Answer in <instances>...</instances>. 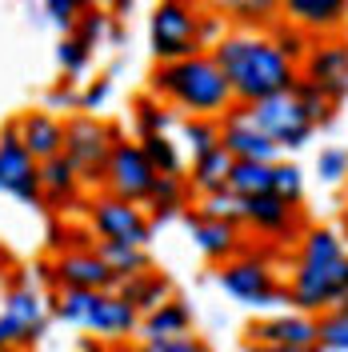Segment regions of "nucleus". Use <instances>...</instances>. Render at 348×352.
Returning a JSON list of instances; mask_svg holds the SVG:
<instances>
[{
  "mask_svg": "<svg viewBox=\"0 0 348 352\" xmlns=\"http://www.w3.org/2000/svg\"><path fill=\"white\" fill-rule=\"evenodd\" d=\"M44 112H52V116H61V112L76 116V112H80V88L72 85V80L48 85V92H44Z\"/></svg>",
  "mask_w": 348,
  "mask_h": 352,
  "instance_id": "obj_39",
  "label": "nucleus"
},
{
  "mask_svg": "<svg viewBox=\"0 0 348 352\" xmlns=\"http://www.w3.org/2000/svg\"><path fill=\"white\" fill-rule=\"evenodd\" d=\"M184 224H188V236H193V248L204 256L208 264H228L237 261L240 252L248 248L244 241V228L232 224V220H213V217H200L196 208L184 212Z\"/></svg>",
  "mask_w": 348,
  "mask_h": 352,
  "instance_id": "obj_18",
  "label": "nucleus"
},
{
  "mask_svg": "<svg viewBox=\"0 0 348 352\" xmlns=\"http://www.w3.org/2000/svg\"><path fill=\"white\" fill-rule=\"evenodd\" d=\"M248 120L284 153H301L308 140L316 136V124L308 120V112L301 109V100L292 92H281V96H268V100H257L248 104Z\"/></svg>",
  "mask_w": 348,
  "mask_h": 352,
  "instance_id": "obj_10",
  "label": "nucleus"
},
{
  "mask_svg": "<svg viewBox=\"0 0 348 352\" xmlns=\"http://www.w3.org/2000/svg\"><path fill=\"white\" fill-rule=\"evenodd\" d=\"M196 324V312L184 296H168L160 308H153L149 316H140L136 329V344H153V340H168V336H188Z\"/></svg>",
  "mask_w": 348,
  "mask_h": 352,
  "instance_id": "obj_22",
  "label": "nucleus"
},
{
  "mask_svg": "<svg viewBox=\"0 0 348 352\" xmlns=\"http://www.w3.org/2000/svg\"><path fill=\"white\" fill-rule=\"evenodd\" d=\"M292 96L301 100V109L308 112V120H312L316 129L332 124V112H336V109H332V104L325 100V92H320L316 85H308V80H301V76H296V85H292Z\"/></svg>",
  "mask_w": 348,
  "mask_h": 352,
  "instance_id": "obj_37",
  "label": "nucleus"
},
{
  "mask_svg": "<svg viewBox=\"0 0 348 352\" xmlns=\"http://www.w3.org/2000/svg\"><path fill=\"white\" fill-rule=\"evenodd\" d=\"M340 308H348V292H345V300H340Z\"/></svg>",
  "mask_w": 348,
  "mask_h": 352,
  "instance_id": "obj_47",
  "label": "nucleus"
},
{
  "mask_svg": "<svg viewBox=\"0 0 348 352\" xmlns=\"http://www.w3.org/2000/svg\"><path fill=\"white\" fill-rule=\"evenodd\" d=\"M200 217H213V220H232L240 224V197H232L228 188L224 192H213V197H200Z\"/></svg>",
  "mask_w": 348,
  "mask_h": 352,
  "instance_id": "obj_42",
  "label": "nucleus"
},
{
  "mask_svg": "<svg viewBox=\"0 0 348 352\" xmlns=\"http://www.w3.org/2000/svg\"><path fill=\"white\" fill-rule=\"evenodd\" d=\"M96 256L112 268V276H116V280H129V276H136V272H149V268H153L149 248H129V244L96 241Z\"/></svg>",
  "mask_w": 348,
  "mask_h": 352,
  "instance_id": "obj_28",
  "label": "nucleus"
},
{
  "mask_svg": "<svg viewBox=\"0 0 348 352\" xmlns=\"http://www.w3.org/2000/svg\"><path fill=\"white\" fill-rule=\"evenodd\" d=\"M140 352H213L200 336H168V340H153V344H140Z\"/></svg>",
  "mask_w": 348,
  "mask_h": 352,
  "instance_id": "obj_44",
  "label": "nucleus"
},
{
  "mask_svg": "<svg viewBox=\"0 0 348 352\" xmlns=\"http://www.w3.org/2000/svg\"><path fill=\"white\" fill-rule=\"evenodd\" d=\"M12 129L21 136V144L32 153V160H52L65 156V116H52L44 109H28L12 120Z\"/></svg>",
  "mask_w": 348,
  "mask_h": 352,
  "instance_id": "obj_20",
  "label": "nucleus"
},
{
  "mask_svg": "<svg viewBox=\"0 0 348 352\" xmlns=\"http://www.w3.org/2000/svg\"><path fill=\"white\" fill-rule=\"evenodd\" d=\"M153 188H156V168L149 164L144 148L136 140H120L112 148V160H109V173H105V188L100 192L144 208L149 197H153Z\"/></svg>",
  "mask_w": 348,
  "mask_h": 352,
  "instance_id": "obj_12",
  "label": "nucleus"
},
{
  "mask_svg": "<svg viewBox=\"0 0 348 352\" xmlns=\"http://www.w3.org/2000/svg\"><path fill=\"white\" fill-rule=\"evenodd\" d=\"M149 164L156 168V176H184V148L176 144V136H149V140H136Z\"/></svg>",
  "mask_w": 348,
  "mask_h": 352,
  "instance_id": "obj_31",
  "label": "nucleus"
},
{
  "mask_svg": "<svg viewBox=\"0 0 348 352\" xmlns=\"http://www.w3.org/2000/svg\"><path fill=\"white\" fill-rule=\"evenodd\" d=\"M41 12H44V21L52 24V28H61V36H72V28H76V21H80L85 4H80V0H48Z\"/></svg>",
  "mask_w": 348,
  "mask_h": 352,
  "instance_id": "obj_40",
  "label": "nucleus"
},
{
  "mask_svg": "<svg viewBox=\"0 0 348 352\" xmlns=\"http://www.w3.org/2000/svg\"><path fill=\"white\" fill-rule=\"evenodd\" d=\"M188 180L184 176H156V188L149 204H144V212L153 217V224H164L168 217H184L188 212Z\"/></svg>",
  "mask_w": 348,
  "mask_h": 352,
  "instance_id": "obj_25",
  "label": "nucleus"
},
{
  "mask_svg": "<svg viewBox=\"0 0 348 352\" xmlns=\"http://www.w3.org/2000/svg\"><path fill=\"white\" fill-rule=\"evenodd\" d=\"M224 16L232 28L240 32H272L276 24H281V4H272V0H261V4H252V0H244V4H224Z\"/></svg>",
  "mask_w": 348,
  "mask_h": 352,
  "instance_id": "obj_27",
  "label": "nucleus"
},
{
  "mask_svg": "<svg viewBox=\"0 0 348 352\" xmlns=\"http://www.w3.org/2000/svg\"><path fill=\"white\" fill-rule=\"evenodd\" d=\"M228 192L240 200L272 192V164H252V160H232L228 173Z\"/></svg>",
  "mask_w": 348,
  "mask_h": 352,
  "instance_id": "obj_29",
  "label": "nucleus"
},
{
  "mask_svg": "<svg viewBox=\"0 0 348 352\" xmlns=\"http://www.w3.org/2000/svg\"><path fill=\"white\" fill-rule=\"evenodd\" d=\"M312 352H348V308H328L316 316V349Z\"/></svg>",
  "mask_w": 348,
  "mask_h": 352,
  "instance_id": "obj_32",
  "label": "nucleus"
},
{
  "mask_svg": "<svg viewBox=\"0 0 348 352\" xmlns=\"http://www.w3.org/2000/svg\"><path fill=\"white\" fill-rule=\"evenodd\" d=\"M240 228L257 232L268 244H296L308 224L301 220V208L296 204H284L281 197L264 192V197L240 200Z\"/></svg>",
  "mask_w": 348,
  "mask_h": 352,
  "instance_id": "obj_14",
  "label": "nucleus"
},
{
  "mask_svg": "<svg viewBox=\"0 0 348 352\" xmlns=\"http://www.w3.org/2000/svg\"><path fill=\"white\" fill-rule=\"evenodd\" d=\"M80 352H140V344L136 340H92V336H85Z\"/></svg>",
  "mask_w": 348,
  "mask_h": 352,
  "instance_id": "obj_45",
  "label": "nucleus"
},
{
  "mask_svg": "<svg viewBox=\"0 0 348 352\" xmlns=\"http://www.w3.org/2000/svg\"><path fill=\"white\" fill-rule=\"evenodd\" d=\"M149 92L160 104H168L180 120H188V116L220 120L224 112L237 104L224 72L217 68V60L208 52L176 60V65H156L153 76H149Z\"/></svg>",
  "mask_w": 348,
  "mask_h": 352,
  "instance_id": "obj_2",
  "label": "nucleus"
},
{
  "mask_svg": "<svg viewBox=\"0 0 348 352\" xmlns=\"http://www.w3.org/2000/svg\"><path fill=\"white\" fill-rule=\"evenodd\" d=\"M116 292H120V300H124L136 316H149V312H153V308H160L168 296H176L173 280H168V272H164V268L136 272V276H129V280H120V285H116Z\"/></svg>",
  "mask_w": 348,
  "mask_h": 352,
  "instance_id": "obj_23",
  "label": "nucleus"
},
{
  "mask_svg": "<svg viewBox=\"0 0 348 352\" xmlns=\"http://www.w3.org/2000/svg\"><path fill=\"white\" fill-rule=\"evenodd\" d=\"M208 56L224 72V80L232 88V100L244 104V109L257 104V100H268V96L292 92L296 76H301L296 65L281 56V48L272 44L268 32H240V28H232Z\"/></svg>",
  "mask_w": 348,
  "mask_h": 352,
  "instance_id": "obj_1",
  "label": "nucleus"
},
{
  "mask_svg": "<svg viewBox=\"0 0 348 352\" xmlns=\"http://www.w3.org/2000/svg\"><path fill=\"white\" fill-rule=\"evenodd\" d=\"M288 305L296 312H308V316H320L328 308H336L348 292V256H336V261H292V272H288Z\"/></svg>",
  "mask_w": 348,
  "mask_h": 352,
  "instance_id": "obj_8",
  "label": "nucleus"
},
{
  "mask_svg": "<svg viewBox=\"0 0 348 352\" xmlns=\"http://www.w3.org/2000/svg\"><path fill=\"white\" fill-rule=\"evenodd\" d=\"M180 124L168 104H160L153 92L136 96L132 100V129H136V140H149V136H173V129Z\"/></svg>",
  "mask_w": 348,
  "mask_h": 352,
  "instance_id": "obj_26",
  "label": "nucleus"
},
{
  "mask_svg": "<svg viewBox=\"0 0 348 352\" xmlns=\"http://www.w3.org/2000/svg\"><path fill=\"white\" fill-rule=\"evenodd\" d=\"M48 312L92 340H136L140 329V316L120 300V292H52Z\"/></svg>",
  "mask_w": 348,
  "mask_h": 352,
  "instance_id": "obj_3",
  "label": "nucleus"
},
{
  "mask_svg": "<svg viewBox=\"0 0 348 352\" xmlns=\"http://www.w3.org/2000/svg\"><path fill=\"white\" fill-rule=\"evenodd\" d=\"M109 28H112L109 12H105V8H92V4H85V12H80L76 28H72V36H76L80 44H88V48H100V44L109 41Z\"/></svg>",
  "mask_w": 348,
  "mask_h": 352,
  "instance_id": "obj_36",
  "label": "nucleus"
},
{
  "mask_svg": "<svg viewBox=\"0 0 348 352\" xmlns=\"http://www.w3.org/2000/svg\"><path fill=\"white\" fill-rule=\"evenodd\" d=\"M109 96H112V72H105V76H96V80H88L80 88V112L85 116H100V109L109 104Z\"/></svg>",
  "mask_w": 348,
  "mask_h": 352,
  "instance_id": "obj_43",
  "label": "nucleus"
},
{
  "mask_svg": "<svg viewBox=\"0 0 348 352\" xmlns=\"http://www.w3.org/2000/svg\"><path fill=\"white\" fill-rule=\"evenodd\" d=\"M48 272H52V292H116V285H120L109 264L96 256V244L56 252L48 261Z\"/></svg>",
  "mask_w": 348,
  "mask_h": 352,
  "instance_id": "obj_15",
  "label": "nucleus"
},
{
  "mask_svg": "<svg viewBox=\"0 0 348 352\" xmlns=\"http://www.w3.org/2000/svg\"><path fill=\"white\" fill-rule=\"evenodd\" d=\"M200 44H204V52H213L228 32H232V24H228V16H224V8H200Z\"/></svg>",
  "mask_w": 348,
  "mask_h": 352,
  "instance_id": "obj_41",
  "label": "nucleus"
},
{
  "mask_svg": "<svg viewBox=\"0 0 348 352\" xmlns=\"http://www.w3.org/2000/svg\"><path fill=\"white\" fill-rule=\"evenodd\" d=\"M281 16L308 32L312 41H325L348 28V0H284Z\"/></svg>",
  "mask_w": 348,
  "mask_h": 352,
  "instance_id": "obj_19",
  "label": "nucleus"
},
{
  "mask_svg": "<svg viewBox=\"0 0 348 352\" xmlns=\"http://www.w3.org/2000/svg\"><path fill=\"white\" fill-rule=\"evenodd\" d=\"M244 340H252V344H281V349H292V352H312L316 349V316L296 312V308H281V312L257 316L244 329Z\"/></svg>",
  "mask_w": 348,
  "mask_h": 352,
  "instance_id": "obj_16",
  "label": "nucleus"
},
{
  "mask_svg": "<svg viewBox=\"0 0 348 352\" xmlns=\"http://www.w3.org/2000/svg\"><path fill=\"white\" fill-rule=\"evenodd\" d=\"M0 192L21 200L28 208H41V160L21 144V136L12 124L0 129Z\"/></svg>",
  "mask_w": 348,
  "mask_h": 352,
  "instance_id": "obj_13",
  "label": "nucleus"
},
{
  "mask_svg": "<svg viewBox=\"0 0 348 352\" xmlns=\"http://www.w3.org/2000/svg\"><path fill=\"white\" fill-rule=\"evenodd\" d=\"M272 197H281L284 204H296L301 208V200H305V168L296 164V160H276L272 164Z\"/></svg>",
  "mask_w": 348,
  "mask_h": 352,
  "instance_id": "obj_33",
  "label": "nucleus"
},
{
  "mask_svg": "<svg viewBox=\"0 0 348 352\" xmlns=\"http://www.w3.org/2000/svg\"><path fill=\"white\" fill-rule=\"evenodd\" d=\"M124 140V132L100 120V116H65V160L72 164V173L80 176V184L100 192L105 188V173H109L112 148Z\"/></svg>",
  "mask_w": 348,
  "mask_h": 352,
  "instance_id": "obj_6",
  "label": "nucleus"
},
{
  "mask_svg": "<svg viewBox=\"0 0 348 352\" xmlns=\"http://www.w3.org/2000/svg\"><path fill=\"white\" fill-rule=\"evenodd\" d=\"M41 208H48V212H68L85 200V184L65 156H52L41 164Z\"/></svg>",
  "mask_w": 348,
  "mask_h": 352,
  "instance_id": "obj_21",
  "label": "nucleus"
},
{
  "mask_svg": "<svg viewBox=\"0 0 348 352\" xmlns=\"http://www.w3.org/2000/svg\"><path fill=\"white\" fill-rule=\"evenodd\" d=\"M48 296L32 285V276L12 268L0 296V352H32L48 332Z\"/></svg>",
  "mask_w": 348,
  "mask_h": 352,
  "instance_id": "obj_4",
  "label": "nucleus"
},
{
  "mask_svg": "<svg viewBox=\"0 0 348 352\" xmlns=\"http://www.w3.org/2000/svg\"><path fill=\"white\" fill-rule=\"evenodd\" d=\"M220 148L232 160H252V164H276L281 160V148L248 120L244 104H232L220 116Z\"/></svg>",
  "mask_w": 348,
  "mask_h": 352,
  "instance_id": "obj_17",
  "label": "nucleus"
},
{
  "mask_svg": "<svg viewBox=\"0 0 348 352\" xmlns=\"http://www.w3.org/2000/svg\"><path fill=\"white\" fill-rule=\"evenodd\" d=\"M296 72H301V80L325 92V100L332 109H340L348 100V32L312 41V48H308V56L301 60Z\"/></svg>",
  "mask_w": 348,
  "mask_h": 352,
  "instance_id": "obj_11",
  "label": "nucleus"
},
{
  "mask_svg": "<svg viewBox=\"0 0 348 352\" xmlns=\"http://www.w3.org/2000/svg\"><path fill=\"white\" fill-rule=\"evenodd\" d=\"M200 4H184V0H160L149 16V48H153L156 65H176L200 56Z\"/></svg>",
  "mask_w": 348,
  "mask_h": 352,
  "instance_id": "obj_7",
  "label": "nucleus"
},
{
  "mask_svg": "<svg viewBox=\"0 0 348 352\" xmlns=\"http://www.w3.org/2000/svg\"><path fill=\"white\" fill-rule=\"evenodd\" d=\"M85 228L92 232V241L129 244V248H149V241L156 232L153 217L140 204L116 200L109 192H92L85 200Z\"/></svg>",
  "mask_w": 348,
  "mask_h": 352,
  "instance_id": "obj_9",
  "label": "nucleus"
},
{
  "mask_svg": "<svg viewBox=\"0 0 348 352\" xmlns=\"http://www.w3.org/2000/svg\"><path fill=\"white\" fill-rule=\"evenodd\" d=\"M316 176L320 184H345L348 180V148L340 144H328L316 153Z\"/></svg>",
  "mask_w": 348,
  "mask_h": 352,
  "instance_id": "obj_38",
  "label": "nucleus"
},
{
  "mask_svg": "<svg viewBox=\"0 0 348 352\" xmlns=\"http://www.w3.org/2000/svg\"><path fill=\"white\" fill-rule=\"evenodd\" d=\"M176 144L184 148V153L193 156H204L213 153V148H220V120H204V116H188V120H180L176 124Z\"/></svg>",
  "mask_w": 348,
  "mask_h": 352,
  "instance_id": "obj_30",
  "label": "nucleus"
},
{
  "mask_svg": "<svg viewBox=\"0 0 348 352\" xmlns=\"http://www.w3.org/2000/svg\"><path fill=\"white\" fill-rule=\"evenodd\" d=\"M217 285L224 288V296H232L237 305L252 308V312H281L288 305V288H284L276 264L268 261V252H252L244 248L237 261L217 268ZM292 308V305H288Z\"/></svg>",
  "mask_w": 348,
  "mask_h": 352,
  "instance_id": "obj_5",
  "label": "nucleus"
},
{
  "mask_svg": "<svg viewBox=\"0 0 348 352\" xmlns=\"http://www.w3.org/2000/svg\"><path fill=\"white\" fill-rule=\"evenodd\" d=\"M0 268H4V256H0Z\"/></svg>",
  "mask_w": 348,
  "mask_h": 352,
  "instance_id": "obj_48",
  "label": "nucleus"
},
{
  "mask_svg": "<svg viewBox=\"0 0 348 352\" xmlns=\"http://www.w3.org/2000/svg\"><path fill=\"white\" fill-rule=\"evenodd\" d=\"M244 352H292V349H281V344H252V340H244Z\"/></svg>",
  "mask_w": 348,
  "mask_h": 352,
  "instance_id": "obj_46",
  "label": "nucleus"
},
{
  "mask_svg": "<svg viewBox=\"0 0 348 352\" xmlns=\"http://www.w3.org/2000/svg\"><path fill=\"white\" fill-rule=\"evenodd\" d=\"M268 36H272V44L281 48V56H284V60H292L296 68H301V60H305V56H308V48H312V36H308V32H301L296 24H288L284 16H281V24H276V28H272Z\"/></svg>",
  "mask_w": 348,
  "mask_h": 352,
  "instance_id": "obj_35",
  "label": "nucleus"
},
{
  "mask_svg": "<svg viewBox=\"0 0 348 352\" xmlns=\"http://www.w3.org/2000/svg\"><path fill=\"white\" fill-rule=\"evenodd\" d=\"M56 68H61V80H80L88 68H92V48L88 44H80L76 36H61V44H56Z\"/></svg>",
  "mask_w": 348,
  "mask_h": 352,
  "instance_id": "obj_34",
  "label": "nucleus"
},
{
  "mask_svg": "<svg viewBox=\"0 0 348 352\" xmlns=\"http://www.w3.org/2000/svg\"><path fill=\"white\" fill-rule=\"evenodd\" d=\"M228 173H232V156L224 153V148H213V153L196 156L193 164H188V188L200 192V197H213V192H224L228 188Z\"/></svg>",
  "mask_w": 348,
  "mask_h": 352,
  "instance_id": "obj_24",
  "label": "nucleus"
}]
</instances>
